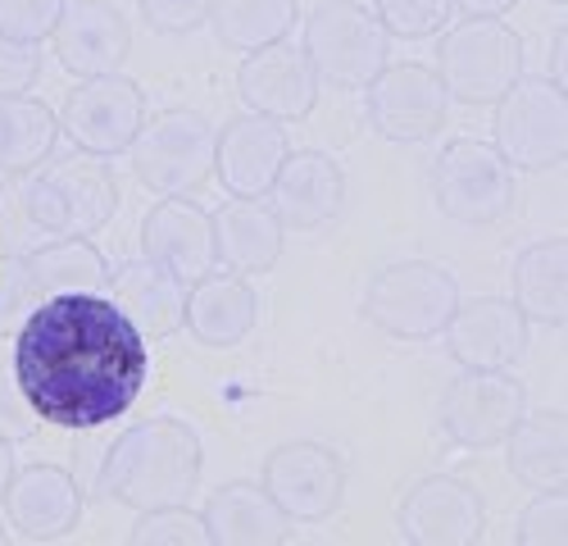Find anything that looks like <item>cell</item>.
Here are the masks:
<instances>
[{"instance_id":"obj_4","label":"cell","mask_w":568,"mask_h":546,"mask_svg":"<svg viewBox=\"0 0 568 546\" xmlns=\"http://www.w3.org/2000/svg\"><path fill=\"white\" fill-rule=\"evenodd\" d=\"M110 260L87 237H51L14 251L0 264V337H14L23 318L69 292H105Z\"/></svg>"},{"instance_id":"obj_35","label":"cell","mask_w":568,"mask_h":546,"mask_svg":"<svg viewBox=\"0 0 568 546\" xmlns=\"http://www.w3.org/2000/svg\"><path fill=\"white\" fill-rule=\"evenodd\" d=\"M41 78V46L0 32V97H23Z\"/></svg>"},{"instance_id":"obj_38","label":"cell","mask_w":568,"mask_h":546,"mask_svg":"<svg viewBox=\"0 0 568 546\" xmlns=\"http://www.w3.org/2000/svg\"><path fill=\"white\" fill-rule=\"evenodd\" d=\"M518 6V0H455V10H464L468 19H500Z\"/></svg>"},{"instance_id":"obj_16","label":"cell","mask_w":568,"mask_h":546,"mask_svg":"<svg viewBox=\"0 0 568 546\" xmlns=\"http://www.w3.org/2000/svg\"><path fill=\"white\" fill-rule=\"evenodd\" d=\"M442 337L459 370H514L528 355V318L505 296H478L455 305Z\"/></svg>"},{"instance_id":"obj_12","label":"cell","mask_w":568,"mask_h":546,"mask_svg":"<svg viewBox=\"0 0 568 546\" xmlns=\"http://www.w3.org/2000/svg\"><path fill=\"white\" fill-rule=\"evenodd\" d=\"M260 487L292 524H318L342 510L346 465L323 442H282L264 461Z\"/></svg>"},{"instance_id":"obj_18","label":"cell","mask_w":568,"mask_h":546,"mask_svg":"<svg viewBox=\"0 0 568 546\" xmlns=\"http://www.w3.org/2000/svg\"><path fill=\"white\" fill-rule=\"evenodd\" d=\"M400 533L414 546H473L483 542V501L464 478H418L400 501Z\"/></svg>"},{"instance_id":"obj_24","label":"cell","mask_w":568,"mask_h":546,"mask_svg":"<svg viewBox=\"0 0 568 546\" xmlns=\"http://www.w3.org/2000/svg\"><path fill=\"white\" fill-rule=\"evenodd\" d=\"M110 301L123 310L128 324L146 337V342H164L182 328V314H186V283L178 273L160 269L155 260H132L119 273H110Z\"/></svg>"},{"instance_id":"obj_30","label":"cell","mask_w":568,"mask_h":546,"mask_svg":"<svg viewBox=\"0 0 568 546\" xmlns=\"http://www.w3.org/2000/svg\"><path fill=\"white\" fill-rule=\"evenodd\" d=\"M296 0H214L210 6V23L214 37L227 51H260V46L282 41L296 28Z\"/></svg>"},{"instance_id":"obj_23","label":"cell","mask_w":568,"mask_h":546,"mask_svg":"<svg viewBox=\"0 0 568 546\" xmlns=\"http://www.w3.org/2000/svg\"><path fill=\"white\" fill-rule=\"evenodd\" d=\"M255 318H260V296H255V287L242 279V273L210 269L205 279H196L192 287H186L182 328L210 351L242 346L255 333Z\"/></svg>"},{"instance_id":"obj_26","label":"cell","mask_w":568,"mask_h":546,"mask_svg":"<svg viewBox=\"0 0 568 546\" xmlns=\"http://www.w3.org/2000/svg\"><path fill=\"white\" fill-rule=\"evenodd\" d=\"M201 519L219 546H268L292 537V519L273 506L260 483H223L210 492Z\"/></svg>"},{"instance_id":"obj_33","label":"cell","mask_w":568,"mask_h":546,"mask_svg":"<svg viewBox=\"0 0 568 546\" xmlns=\"http://www.w3.org/2000/svg\"><path fill=\"white\" fill-rule=\"evenodd\" d=\"M514 537L524 546H564L568 542V496H564V487L537 492L524 506V515H518Z\"/></svg>"},{"instance_id":"obj_32","label":"cell","mask_w":568,"mask_h":546,"mask_svg":"<svg viewBox=\"0 0 568 546\" xmlns=\"http://www.w3.org/2000/svg\"><path fill=\"white\" fill-rule=\"evenodd\" d=\"M136 546H205L210 542V528L196 510L182 506H160V510H141V519L132 524L128 533Z\"/></svg>"},{"instance_id":"obj_19","label":"cell","mask_w":568,"mask_h":546,"mask_svg":"<svg viewBox=\"0 0 568 546\" xmlns=\"http://www.w3.org/2000/svg\"><path fill=\"white\" fill-rule=\"evenodd\" d=\"M141 255L155 260L169 273H178V279L192 287L210 269H219L214 214H205L186 196H164L160 205H151L146 219H141Z\"/></svg>"},{"instance_id":"obj_31","label":"cell","mask_w":568,"mask_h":546,"mask_svg":"<svg viewBox=\"0 0 568 546\" xmlns=\"http://www.w3.org/2000/svg\"><path fill=\"white\" fill-rule=\"evenodd\" d=\"M373 14L387 28V37L423 41V37H437L450 28L455 0H373Z\"/></svg>"},{"instance_id":"obj_41","label":"cell","mask_w":568,"mask_h":546,"mask_svg":"<svg viewBox=\"0 0 568 546\" xmlns=\"http://www.w3.org/2000/svg\"><path fill=\"white\" fill-rule=\"evenodd\" d=\"M6 537H10V528H6V524H0V542H6Z\"/></svg>"},{"instance_id":"obj_15","label":"cell","mask_w":568,"mask_h":546,"mask_svg":"<svg viewBox=\"0 0 568 546\" xmlns=\"http://www.w3.org/2000/svg\"><path fill=\"white\" fill-rule=\"evenodd\" d=\"M318 87L323 82H318L314 64L287 37L251 51L242 60V69H236V97H242V105L251 114H264V119H277V123L305 119L318 101Z\"/></svg>"},{"instance_id":"obj_9","label":"cell","mask_w":568,"mask_h":546,"mask_svg":"<svg viewBox=\"0 0 568 546\" xmlns=\"http://www.w3.org/2000/svg\"><path fill=\"white\" fill-rule=\"evenodd\" d=\"M433 196L446 219L464 228H487L505 219L518 201V182L509 160L478 136H455L450 146H442L437 169H433Z\"/></svg>"},{"instance_id":"obj_39","label":"cell","mask_w":568,"mask_h":546,"mask_svg":"<svg viewBox=\"0 0 568 546\" xmlns=\"http://www.w3.org/2000/svg\"><path fill=\"white\" fill-rule=\"evenodd\" d=\"M10 478H14V442H10V437H0V496H6Z\"/></svg>"},{"instance_id":"obj_37","label":"cell","mask_w":568,"mask_h":546,"mask_svg":"<svg viewBox=\"0 0 568 546\" xmlns=\"http://www.w3.org/2000/svg\"><path fill=\"white\" fill-rule=\"evenodd\" d=\"M32 433H37V410L28 405V396L14 378V364L0 360V437L28 442Z\"/></svg>"},{"instance_id":"obj_28","label":"cell","mask_w":568,"mask_h":546,"mask_svg":"<svg viewBox=\"0 0 568 546\" xmlns=\"http://www.w3.org/2000/svg\"><path fill=\"white\" fill-rule=\"evenodd\" d=\"M505 442H509V474L524 487H532V492L564 487V478H568L564 410H537V415H524Z\"/></svg>"},{"instance_id":"obj_34","label":"cell","mask_w":568,"mask_h":546,"mask_svg":"<svg viewBox=\"0 0 568 546\" xmlns=\"http://www.w3.org/2000/svg\"><path fill=\"white\" fill-rule=\"evenodd\" d=\"M64 6L69 0H0V32L14 37V41L41 46L45 37L55 32Z\"/></svg>"},{"instance_id":"obj_29","label":"cell","mask_w":568,"mask_h":546,"mask_svg":"<svg viewBox=\"0 0 568 546\" xmlns=\"http://www.w3.org/2000/svg\"><path fill=\"white\" fill-rule=\"evenodd\" d=\"M60 119L37 97H0V178H23L55 155Z\"/></svg>"},{"instance_id":"obj_17","label":"cell","mask_w":568,"mask_h":546,"mask_svg":"<svg viewBox=\"0 0 568 546\" xmlns=\"http://www.w3.org/2000/svg\"><path fill=\"white\" fill-rule=\"evenodd\" d=\"M6 519L19 542H64L82 524V487L60 465H28L14 469L6 487Z\"/></svg>"},{"instance_id":"obj_21","label":"cell","mask_w":568,"mask_h":546,"mask_svg":"<svg viewBox=\"0 0 568 546\" xmlns=\"http://www.w3.org/2000/svg\"><path fill=\"white\" fill-rule=\"evenodd\" d=\"M268 196H273L268 205L282 219V228L314 233V228L333 223L342 214L346 173H342V164L333 155H323V151H287Z\"/></svg>"},{"instance_id":"obj_22","label":"cell","mask_w":568,"mask_h":546,"mask_svg":"<svg viewBox=\"0 0 568 546\" xmlns=\"http://www.w3.org/2000/svg\"><path fill=\"white\" fill-rule=\"evenodd\" d=\"M55 55L73 78H101V73H119L123 60L132 55V32L123 23V14L105 0H73L64 6L55 32Z\"/></svg>"},{"instance_id":"obj_3","label":"cell","mask_w":568,"mask_h":546,"mask_svg":"<svg viewBox=\"0 0 568 546\" xmlns=\"http://www.w3.org/2000/svg\"><path fill=\"white\" fill-rule=\"evenodd\" d=\"M23 214L45 237H91L119 214V178L101 155H73L45 160L19 182Z\"/></svg>"},{"instance_id":"obj_6","label":"cell","mask_w":568,"mask_h":546,"mask_svg":"<svg viewBox=\"0 0 568 546\" xmlns=\"http://www.w3.org/2000/svg\"><path fill=\"white\" fill-rule=\"evenodd\" d=\"M437 78L464 105H496L524 78V37L505 19H464L442 32Z\"/></svg>"},{"instance_id":"obj_25","label":"cell","mask_w":568,"mask_h":546,"mask_svg":"<svg viewBox=\"0 0 568 546\" xmlns=\"http://www.w3.org/2000/svg\"><path fill=\"white\" fill-rule=\"evenodd\" d=\"M282 242H287V228L273 214V205L232 196L219 214H214V251L223 260V269L232 273H268L282 260Z\"/></svg>"},{"instance_id":"obj_7","label":"cell","mask_w":568,"mask_h":546,"mask_svg":"<svg viewBox=\"0 0 568 546\" xmlns=\"http://www.w3.org/2000/svg\"><path fill=\"white\" fill-rule=\"evenodd\" d=\"M459 305V283L455 273L428 260H400L373 273L364 292V314L373 328L400 342H428L442 337L450 314Z\"/></svg>"},{"instance_id":"obj_5","label":"cell","mask_w":568,"mask_h":546,"mask_svg":"<svg viewBox=\"0 0 568 546\" xmlns=\"http://www.w3.org/2000/svg\"><path fill=\"white\" fill-rule=\"evenodd\" d=\"M214 123L201 110H160L132 136V173L155 196H196L214 173Z\"/></svg>"},{"instance_id":"obj_2","label":"cell","mask_w":568,"mask_h":546,"mask_svg":"<svg viewBox=\"0 0 568 546\" xmlns=\"http://www.w3.org/2000/svg\"><path fill=\"white\" fill-rule=\"evenodd\" d=\"M205 469L201 437L186 419L160 415L146 424H132L101 461V492L128 510H160L182 506L196 492Z\"/></svg>"},{"instance_id":"obj_27","label":"cell","mask_w":568,"mask_h":546,"mask_svg":"<svg viewBox=\"0 0 568 546\" xmlns=\"http://www.w3.org/2000/svg\"><path fill=\"white\" fill-rule=\"evenodd\" d=\"M514 305L524 310L528 324L564 328L568 324V246L559 237L532 242L528 251H518L509 269Z\"/></svg>"},{"instance_id":"obj_13","label":"cell","mask_w":568,"mask_h":546,"mask_svg":"<svg viewBox=\"0 0 568 546\" xmlns=\"http://www.w3.org/2000/svg\"><path fill=\"white\" fill-rule=\"evenodd\" d=\"M528 415V392L509 370H464L442 396V433L464 451L500 446L514 424Z\"/></svg>"},{"instance_id":"obj_11","label":"cell","mask_w":568,"mask_h":546,"mask_svg":"<svg viewBox=\"0 0 568 546\" xmlns=\"http://www.w3.org/2000/svg\"><path fill=\"white\" fill-rule=\"evenodd\" d=\"M146 123V91L123 73L78 78V87L60 105V132L87 155L114 160L132 146V136Z\"/></svg>"},{"instance_id":"obj_8","label":"cell","mask_w":568,"mask_h":546,"mask_svg":"<svg viewBox=\"0 0 568 546\" xmlns=\"http://www.w3.org/2000/svg\"><path fill=\"white\" fill-rule=\"evenodd\" d=\"M301 51L314 64L318 82L337 91H364L377 78V69L387 64L392 37L377 23V14L355 6V0H323L305 19Z\"/></svg>"},{"instance_id":"obj_40","label":"cell","mask_w":568,"mask_h":546,"mask_svg":"<svg viewBox=\"0 0 568 546\" xmlns=\"http://www.w3.org/2000/svg\"><path fill=\"white\" fill-rule=\"evenodd\" d=\"M546 6H559V10H564V6H568V0H546Z\"/></svg>"},{"instance_id":"obj_20","label":"cell","mask_w":568,"mask_h":546,"mask_svg":"<svg viewBox=\"0 0 568 546\" xmlns=\"http://www.w3.org/2000/svg\"><path fill=\"white\" fill-rule=\"evenodd\" d=\"M287 151H292L287 128H282L277 119L242 114L214 136V173L232 196L260 201V196H268Z\"/></svg>"},{"instance_id":"obj_36","label":"cell","mask_w":568,"mask_h":546,"mask_svg":"<svg viewBox=\"0 0 568 546\" xmlns=\"http://www.w3.org/2000/svg\"><path fill=\"white\" fill-rule=\"evenodd\" d=\"M210 6L214 0H141V14L164 37H186L201 23H210Z\"/></svg>"},{"instance_id":"obj_14","label":"cell","mask_w":568,"mask_h":546,"mask_svg":"<svg viewBox=\"0 0 568 546\" xmlns=\"http://www.w3.org/2000/svg\"><path fill=\"white\" fill-rule=\"evenodd\" d=\"M450 97L428 64H383L364 87L368 128L387 142H428L446 128Z\"/></svg>"},{"instance_id":"obj_10","label":"cell","mask_w":568,"mask_h":546,"mask_svg":"<svg viewBox=\"0 0 568 546\" xmlns=\"http://www.w3.org/2000/svg\"><path fill=\"white\" fill-rule=\"evenodd\" d=\"M509 169H555L568 151V97L555 78H518L496 101V142Z\"/></svg>"},{"instance_id":"obj_1","label":"cell","mask_w":568,"mask_h":546,"mask_svg":"<svg viewBox=\"0 0 568 546\" xmlns=\"http://www.w3.org/2000/svg\"><path fill=\"white\" fill-rule=\"evenodd\" d=\"M151 374V346L105 292L37 305L14 333V378L41 424L91 433L123 419Z\"/></svg>"}]
</instances>
